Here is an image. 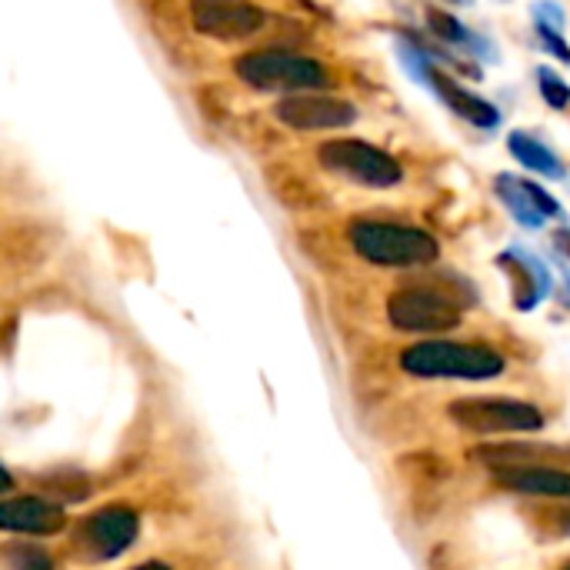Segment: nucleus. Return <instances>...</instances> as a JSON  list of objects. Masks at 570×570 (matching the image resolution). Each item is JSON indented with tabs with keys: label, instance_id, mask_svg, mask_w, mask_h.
I'll use <instances>...</instances> for the list:
<instances>
[{
	"label": "nucleus",
	"instance_id": "f257e3e1",
	"mask_svg": "<svg viewBox=\"0 0 570 570\" xmlns=\"http://www.w3.org/2000/svg\"><path fill=\"white\" fill-rule=\"evenodd\" d=\"M401 367L414 377H464L488 381L504 374V357L491 347L458 341H424L401 354Z\"/></svg>",
	"mask_w": 570,
	"mask_h": 570
},
{
	"label": "nucleus",
	"instance_id": "f03ea898",
	"mask_svg": "<svg viewBox=\"0 0 570 570\" xmlns=\"http://www.w3.org/2000/svg\"><path fill=\"white\" fill-rule=\"evenodd\" d=\"M354 250L381 267H414L438 257V240L428 230L384 224V220H354L351 224Z\"/></svg>",
	"mask_w": 570,
	"mask_h": 570
},
{
	"label": "nucleus",
	"instance_id": "7ed1b4c3",
	"mask_svg": "<svg viewBox=\"0 0 570 570\" xmlns=\"http://www.w3.org/2000/svg\"><path fill=\"white\" fill-rule=\"evenodd\" d=\"M237 77L257 90H321L331 83L327 70L311 60V57H297L287 50H254L237 57L234 63Z\"/></svg>",
	"mask_w": 570,
	"mask_h": 570
},
{
	"label": "nucleus",
	"instance_id": "20e7f679",
	"mask_svg": "<svg viewBox=\"0 0 570 570\" xmlns=\"http://www.w3.org/2000/svg\"><path fill=\"white\" fill-rule=\"evenodd\" d=\"M317 157L327 170L351 177L364 187H394L404 177L401 164L391 154L364 140H327L321 144Z\"/></svg>",
	"mask_w": 570,
	"mask_h": 570
},
{
	"label": "nucleus",
	"instance_id": "39448f33",
	"mask_svg": "<svg viewBox=\"0 0 570 570\" xmlns=\"http://www.w3.org/2000/svg\"><path fill=\"white\" fill-rule=\"evenodd\" d=\"M451 421L474 434H508V431H541L544 414L534 404L508 397H464L448 407Z\"/></svg>",
	"mask_w": 570,
	"mask_h": 570
},
{
	"label": "nucleus",
	"instance_id": "423d86ee",
	"mask_svg": "<svg viewBox=\"0 0 570 570\" xmlns=\"http://www.w3.org/2000/svg\"><path fill=\"white\" fill-rule=\"evenodd\" d=\"M387 317L394 327H401L407 334H438V331H451L461 324L458 304L428 287L397 291L387 304Z\"/></svg>",
	"mask_w": 570,
	"mask_h": 570
},
{
	"label": "nucleus",
	"instance_id": "0eeeda50",
	"mask_svg": "<svg viewBox=\"0 0 570 570\" xmlns=\"http://www.w3.org/2000/svg\"><path fill=\"white\" fill-rule=\"evenodd\" d=\"M194 27L217 40H244L267 23V13L244 0H194Z\"/></svg>",
	"mask_w": 570,
	"mask_h": 570
},
{
	"label": "nucleus",
	"instance_id": "6e6552de",
	"mask_svg": "<svg viewBox=\"0 0 570 570\" xmlns=\"http://www.w3.org/2000/svg\"><path fill=\"white\" fill-rule=\"evenodd\" d=\"M277 117L294 130H327V127H347L354 120V107L337 97L291 94L277 104Z\"/></svg>",
	"mask_w": 570,
	"mask_h": 570
},
{
	"label": "nucleus",
	"instance_id": "1a4fd4ad",
	"mask_svg": "<svg viewBox=\"0 0 570 570\" xmlns=\"http://www.w3.org/2000/svg\"><path fill=\"white\" fill-rule=\"evenodd\" d=\"M140 531V518L130 508H104L87 521V544L97 558H120Z\"/></svg>",
	"mask_w": 570,
	"mask_h": 570
},
{
	"label": "nucleus",
	"instance_id": "9d476101",
	"mask_svg": "<svg viewBox=\"0 0 570 570\" xmlns=\"http://www.w3.org/2000/svg\"><path fill=\"white\" fill-rule=\"evenodd\" d=\"M63 524H67L63 511L40 498H17V501H3L0 508V528L13 534H57L63 531Z\"/></svg>",
	"mask_w": 570,
	"mask_h": 570
},
{
	"label": "nucleus",
	"instance_id": "9b49d317",
	"mask_svg": "<svg viewBox=\"0 0 570 570\" xmlns=\"http://www.w3.org/2000/svg\"><path fill=\"white\" fill-rule=\"evenodd\" d=\"M498 194L504 197V204L511 207V214L524 224V227H541L544 217L561 214L558 200L551 194H544L538 184L518 180V177H498Z\"/></svg>",
	"mask_w": 570,
	"mask_h": 570
},
{
	"label": "nucleus",
	"instance_id": "f8f14e48",
	"mask_svg": "<svg viewBox=\"0 0 570 570\" xmlns=\"http://www.w3.org/2000/svg\"><path fill=\"white\" fill-rule=\"evenodd\" d=\"M474 461L494 468V471H518V468H534V464H554L561 458H568V451L561 448H548V444H498V448H478L471 454Z\"/></svg>",
	"mask_w": 570,
	"mask_h": 570
},
{
	"label": "nucleus",
	"instance_id": "ddd939ff",
	"mask_svg": "<svg viewBox=\"0 0 570 570\" xmlns=\"http://www.w3.org/2000/svg\"><path fill=\"white\" fill-rule=\"evenodd\" d=\"M498 481L518 494L531 498H570V474L554 468H518V471H498Z\"/></svg>",
	"mask_w": 570,
	"mask_h": 570
},
{
	"label": "nucleus",
	"instance_id": "4468645a",
	"mask_svg": "<svg viewBox=\"0 0 570 570\" xmlns=\"http://www.w3.org/2000/svg\"><path fill=\"white\" fill-rule=\"evenodd\" d=\"M431 80H434V87L451 100V107L458 110V114H464L471 124H478V127H498V110L488 104V100H481V97H474V94H468V90H461L458 83H451L444 73H428Z\"/></svg>",
	"mask_w": 570,
	"mask_h": 570
},
{
	"label": "nucleus",
	"instance_id": "2eb2a0df",
	"mask_svg": "<svg viewBox=\"0 0 570 570\" xmlns=\"http://www.w3.org/2000/svg\"><path fill=\"white\" fill-rule=\"evenodd\" d=\"M508 144H511L514 157H518L524 167H531V170H538V174H548V177H561V174H564L561 160H558L544 144H538L534 137H528V134H511Z\"/></svg>",
	"mask_w": 570,
	"mask_h": 570
},
{
	"label": "nucleus",
	"instance_id": "dca6fc26",
	"mask_svg": "<svg viewBox=\"0 0 570 570\" xmlns=\"http://www.w3.org/2000/svg\"><path fill=\"white\" fill-rule=\"evenodd\" d=\"M541 94L551 107H568L570 104L568 83L561 77H554L551 70H541Z\"/></svg>",
	"mask_w": 570,
	"mask_h": 570
},
{
	"label": "nucleus",
	"instance_id": "f3484780",
	"mask_svg": "<svg viewBox=\"0 0 570 570\" xmlns=\"http://www.w3.org/2000/svg\"><path fill=\"white\" fill-rule=\"evenodd\" d=\"M428 20H431V27H434L444 40H464V37H468V33H464V27H461L454 17L441 13V10H428Z\"/></svg>",
	"mask_w": 570,
	"mask_h": 570
},
{
	"label": "nucleus",
	"instance_id": "a211bd4d",
	"mask_svg": "<svg viewBox=\"0 0 570 570\" xmlns=\"http://www.w3.org/2000/svg\"><path fill=\"white\" fill-rule=\"evenodd\" d=\"M17 570H53V568H50L47 554H40V551H27V554H20V558H17Z\"/></svg>",
	"mask_w": 570,
	"mask_h": 570
},
{
	"label": "nucleus",
	"instance_id": "6ab92c4d",
	"mask_svg": "<svg viewBox=\"0 0 570 570\" xmlns=\"http://www.w3.org/2000/svg\"><path fill=\"white\" fill-rule=\"evenodd\" d=\"M558 247H564L570 254V234H558Z\"/></svg>",
	"mask_w": 570,
	"mask_h": 570
},
{
	"label": "nucleus",
	"instance_id": "aec40b11",
	"mask_svg": "<svg viewBox=\"0 0 570 570\" xmlns=\"http://www.w3.org/2000/svg\"><path fill=\"white\" fill-rule=\"evenodd\" d=\"M137 570H170L167 564H144V568H137Z\"/></svg>",
	"mask_w": 570,
	"mask_h": 570
},
{
	"label": "nucleus",
	"instance_id": "412c9836",
	"mask_svg": "<svg viewBox=\"0 0 570 570\" xmlns=\"http://www.w3.org/2000/svg\"><path fill=\"white\" fill-rule=\"evenodd\" d=\"M568 570H570V568H568Z\"/></svg>",
	"mask_w": 570,
	"mask_h": 570
}]
</instances>
